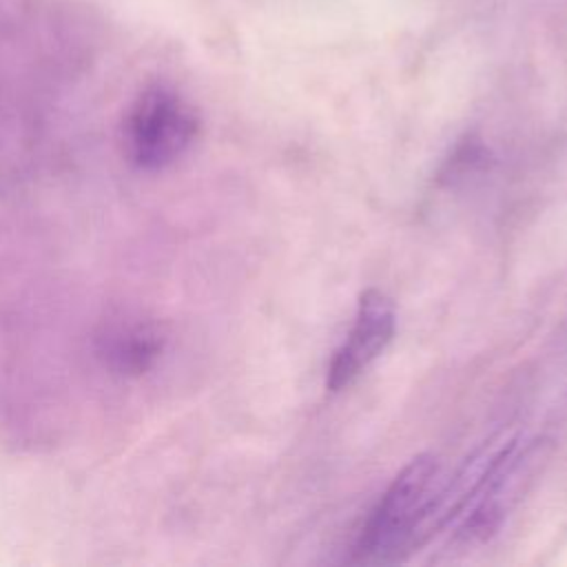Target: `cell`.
Returning a JSON list of instances; mask_svg holds the SVG:
<instances>
[{"label":"cell","mask_w":567,"mask_h":567,"mask_svg":"<svg viewBox=\"0 0 567 567\" xmlns=\"http://www.w3.org/2000/svg\"><path fill=\"white\" fill-rule=\"evenodd\" d=\"M199 120L188 100L168 84L144 86L122 120V151L142 173H162L193 146Z\"/></svg>","instance_id":"obj_1"},{"label":"cell","mask_w":567,"mask_h":567,"mask_svg":"<svg viewBox=\"0 0 567 567\" xmlns=\"http://www.w3.org/2000/svg\"><path fill=\"white\" fill-rule=\"evenodd\" d=\"M439 463L432 454L414 456L388 485L370 512L352 558L359 563H396L414 547V532L427 503Z\"/></svg>","instance_id":"obj_2"},{"label":"cell","mask_w":567,"mask_h":567,"mask_svg":"<svg viewBox=\"0 0 567 567\" xmlns=\"http://www.w3.org/2000/svg\"><path fill=\"white\" fill-rule=\"evenodd\" d=\"M549 454V439H534L520 447L518 439H507L496 452L481 489L456 529L454 543L463 547L487 543L518 505Z\"/></svg>","instance_id":"obj_3"},{"label":"cell","mask_w":567,"mask_h":567,"mask_svg":"<svg viewBox=\"0 0 567 567\" xmlns=\"http://www.w3.org/2000/svg\"><path fill=\"white\" fill-rule=\"evenodd\" d=\"M394 328L396 315L392 299L377 288L363 290L357 303L354 323L330 361L326 388L330 392H341L352 385L388 348L394 337Z\"/></svg>","instance_id":"obj_4"},{"label":"cell","mask_w":567,"mask_h":567,"mask_svg":"<svg viewBox=\"0 0 567 567\" xmlns=\"http://www.w3.org/2000/svg\"><path fill=\"white\" fill-rule=\"evenodd\" d=\"M164 348L166 334L162 326L133 310L109 315L93 337V350L102 368L122 379H140L151 372Z\"/></svg>","instance_id":"obj_5"}]
</instances>
